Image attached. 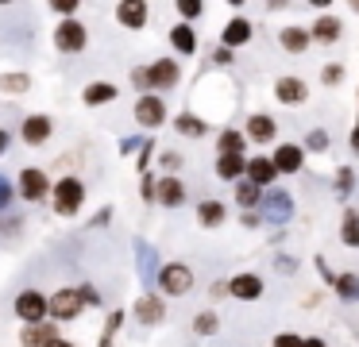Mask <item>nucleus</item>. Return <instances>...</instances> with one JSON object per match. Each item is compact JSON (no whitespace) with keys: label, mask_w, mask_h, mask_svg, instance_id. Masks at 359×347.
<instances>
[{"label":"nucleus","mask_w":359,"mask_h":347,"mask_svg":"<svg viewBox=\"0 0 359 347\" xmlns=\"http://www.w3.org/2000/svg\"><path fill=\"white\" fill-rule=\"evenodd\" d=\"M50 200H55V212L58 216H78L81 205H86V182L74 174H62L50 189Z\"/></svg>","instance_id":"1"},{"label":"nucleus","mask_w":359,"mask_h":347,"mask_svg":"<svg viewBox=\"0 0 359 347\" xmlns=\"http://www.w3.org/2000/svg\"><path fill=\"white\" fill-rule=\"evenodd\" d=\"M194 290V270L186 262H163L158 270V293L163 297H186Z\"/></svg>","instance_id":"2"},{"label":"nucleus","mask_w":359,"mask_h":347,"mask_svg":"<svg viewBox=\"0 0 359 347\" xmlns=\"http://www.w3.org/2000/svg\"><path fill=\"white\" fill-rule=\"evenodd\" d=\"M89 46V31L81 20H62L55 27V50L58 54H81Z\"/></svg>","instance_id":"3"},{"label":"nucleus","mask_w":359,"mask_h":347,"mask_svg":"<svg viewBox=\"0 0 359 347\" xmlns=\"http://www.w3.org/2000/svg\"><path fill=\"white\" fill-rule=\"evenodd\" d=\"M81 308H86V301H81L78 285H66V290H55V293H50V320H58V324L78 320Z\"/></svg>","instance_id":"4"},{"label":"nucleus","mask_w":359,"mask_h":347,"mask_svg":"<svg viewBox=\"0 0 359 347\" xmlns=\"http://www.w3.org/2000/svg\"><path fill=\"white\" fill-rule=\"evenodd\" d=\"M16 316L27 324V328H32V324H43L50 316V297L39 293V290H24L16 297Z\"/></svg>","instance_id":"5"},{"label":"nucleus","mask_w":359,"mask_h":347,"mask_svg":"<svg viewBox=\"0 0 359 347\" xmlns=\"http://www.w3.org/2000/svg\"><path fill=\"white\" fill-rule=\"evenodd\" d=\"M166 100L158 97V93H147V97H140L135 100V108H132V116H135V123L140 128H147V131H155V128H163L166 123Z\"/></svg>","instance_id":"6"},{"label":"nucleus","mask_w":359,"mask_h":347,"mask_svg":"<svg viewBox=\"0 0 359 347\" xmlns=\"http://www.w3.org/2000/svg\"><path fill=\"white\" fill-rule=\"evenodd\" d=\"M135 270H140V278H143V293H151V285H158L163 262H158V251L147 239H135Z\"/></svg>","instance_id":"7"},{"label":"nucleus","mask_w":359,"mask_h":347,"mask_svg":"<svg viewBox=\"0 0 359 347\" xmlns=\"http://www.w3.org/2000/svg\"><path fill=\"white\" fill-rule=\"evenodd\" d=\"M263 224H286L290 216H294V197H290L286 189H271L263 193Z\"/></svg>","instance_id":"8"},{"label":"nucleus","mask_w":359,"mask_h":347,"mask_svg":"<svg viewBox=\"0 0 359 347\" xmlns=\"http://www.w3.org/2000/svg\"><path fill=\"white\" fill-rule=\"evenodd\" d=\"M135 320L143 324V328H158V324L166 320V301H163V293H143V297H135Z\"/></svg>","instance_id":"9"},{"label":"nucleus","mask_w":359,"mask_h":347,"mask_svg":"<svg viewBox=\"0 0 359 347\" xmlns=\"http://www.w3.org/2000/svg\"><path fill=\"white\" fill-rule=\"evenodd\" d=\"M50 135H55V123H50V116H43V112L24 116V123H20V139H24L27 147L50 143Z\"/></svg>","instance_id":"10"},{"label":"nucleus","mask_w":359,"mask_h":347,"mask_svg":"<svg viewBox=\"0 0 359 347\" xmlns=\"http://www.w3.org/2000/svg\"><path fill=\"white\" fill-rule=\"evenodd\" d=\"M50 174H43L39 166H27V170H20V197L24 200H43V197H50Z\"/></svg>","instance_id":"11"},{"label":"nucleus","mask_w":359,"mask_h":347,"mask_svg":"<svg viewBox=\"0 0 359 347\" xmlns=\"http://www.w3.org/2000/svg\"><path fill=\"white\" fill-rule=\"evenodd\" d=\"M112 15H116V23L128 27V31H143L151 23V8L143 4V0H120Z\"/></svg>","instance_id":"12"},{"label":"nucleus","mask_w":359,"mask_h":347,"mask_svg":"<svg viewBox=\"0 0 359 347\" xmlns=\"http://www.w3.org/2000/svg\"><path fill=\"white\" fill-rule=\"evenodd\" d=\"M251 35H255V27H251L248 15H232V20L224 23V31H220V46H224V50H240V46L251 43Z\"/></svg>","instance_id":"13"},{"label":"nucleus","mask_w":359,"mask_h":347,"mask_svg":"<svg viewBox=\"0 0 359 347\" xmlns=\"http://www.w3.org/2000/svg\"><path fill=\"white\" fill-rule=\"evenodd\" d=\"M228 297L232 301H259L263 297V278L243 270V274H232L228 278Z\"/></svg>","instance_id":"14"},{"label":"nucleus","mask_w":359,"mask_h":347,"mask_svg":"<svg viewBox=\"0 0 359 347\" xmlns=\"http://www.w3.org/2000/svg\"><path fill=\"white\" fill-rule=\"evenodd\" d=\"M155 205H163V208H182V205H186V182H182L178 174H163V177H158Z\"/></svg>","instance_id":"15"},{"label":"nucleus","mask_w":359,"mask_h":347,"mask_svg":"<svg viewBox=\"0 0 359 347\" xmlns=\"http://www.w3.org/2000/svg\"><path fill=\"white\" fill-rule=\"evenodd\" d=\"M271 158H274V166H278V174H302V166H305V147H302V143H278Z\"/></svg>","instance_id":"16"},{"label":"nucleus","mask_w":359,"mask_h":347,"mask_svg":"<svg viewBox=\"0 0 359 347\" xmlns=\"http://www.w3.org/2000/svg\"><path fill=\"white\" fill-rule=\"evenodd\" d=\"M147 74H151V89H174V85L182 81V66H178L174 58H158V62H151Z\"/></svg>","instance_id":"17"},{"label":"nucleus","mask_w":359,"mask_h":347,"mask_svg":"<svg viewBox=\"0 0 359 347\" xmlns=\"http://www.w3.org/2000/svg\"><path fill=\"white\" fill-rule=\"evenodd\" d=\"M243 135H248V143H274V135H278V123H274V116H266V112H251Z\"/></svg>","instance_id":"18"},{"label":"nucleus","mask_w":359,"mask_h":347,"mask_svg":"<svg viewBox=\"0 0 359 347\" xmlns=\"http://www.w3.org/2000/svg\"><path fill=\"white\" fill-rule=\"evenodd\" d=\"M274 97H278V104H305L309 100V85L302 81V77H278L274 81Z\"/></svg>","instance_id":"19"},{"label":"nucleus","mask_w":359,"mask_h":347,"mask_svg":"<svg viewBox=\"0 0 359 347\" xmlns=\"http://www.w3.org/2000/svg\"><path fill=\"white\" fill-rule=\"evenodd\" d=\"M278 46L286 54H305L313 46V35H309V27H297V23H286V27L278 31Z\"/></svg>","instance_id":"20"},{"label":"nucleus","mask_w":359,"mask_h":347,"mask_svg":"<svg viewBox=\"0 0 359 347\" xmlns=\"http://www.w3.org/2000/svg\"><path fill=\"white\" fill-rule=\"evenodd\" d=\"M274 177H282L278 166H274V158H266V154H255V158H248V182H251V185H259V189L266 193V185H271Z\"/></svg>","instance_id":"21"},{"label":"nucleus","mask_w":359,"mask_h":347,"mask_svg":"<svg viewBox=\"0 0 359 347\" xmlns=\"http://www.w3.org/2000/svg\"><path fill=\"white\" fill-rule=\"evenodd\" d=\"M217 177L228 185L243 182V177H248V158H243V154H217Z\"/></svg>","instance_id":"22"},{"label":"nucleus","mask_w":359,"mask_h":347,"mask_svg":"<svg viewBox=\"0 0 359 347\" xmlns=\"http://www.w3.org/2000/svg\"><path fill=\"white\" fill-rule=\"evenodd\" d=\"M309 35H313V43H336V39L344 35V20H336L332 12H325V15H317V20H313Z\"/></svg>","instance_id":"23"},{"label":"nucleus","mask_w":359,"mask_h":347,"mask_svg":"<svg viewBox=\"0 0 359 347\" xmlns=\"http://www.w3.org/2000/svg\"><path fill=\"white\" fill-rule=\"evenodd\" d=\"M50 339H58V328H55V324H47V320L20 332V347H47Z\"/></svg>","instance_id":"24"},{"label":"nucleus","mask_w":359,"mask_h":347,"mask_svg":"<svg viewBox=\"0 0 359 347\" xmlns=\"http://www.w3.org/2000/svg\"><path fill=\"white\" fill-rule=\"evenodd\" d=\"M170 46L178 54H197V31H194V23H174L170 27Z\"/></svg>","instance_id":"25"},{"label":"nucleus","mask_w":359,"mask_h":347,"mask_svg":"<svg viewBox=\"0 0 359 347\" xmlns=\"http://www.w3.org/2000/svg\"><path fill=\"white\" fill-rule=\"evenodd\" d=\"M228 220V208H224V200H201V205H197V224H201V228H220V224Z\"/></svg>","instance_id":"26"},{"label":"nucleus","mask_w":359,"mask_h":347,"mask_svg":"<svg viewBox=\"0 0 359 347\" xmlns=\"http://www.w3.org/2000/svg\"><path fill=\"white\" fill-rule=\"evenodd\" d=\"M116 85L112 81H93V85H86V93H81V100H86L89 108H101V104H112L116 100Z\"/></svg>","instance_id":"27"},{"label":"nucleus","mask_w":359,"mask_h":347,"mask_svg":"<svg viewBox=\"0 0 359 347\" xmlns=\"http://www.w3.org/2000/svg\"><path fill=\"white\" fill-rule=\"evenodd\" d=\"M236 205H240L243 212H259V208H263V189H259V185H251L248 177H243V182H236Z\"/></svg>","instance_id":"28"},{"label":"nucleus","mask_w":359,"mask_h":347,"mask_svg":"<svg viewBox=\"0 0 359 347\" xmlns=\"http://www.w3.org/2000/svg\"><path fill=\"white\" fill-rule=\"evenodd\" d=\"M340 243L355 251L359 247V208H344V220H340Z\"/></svg>","instance_id":"29"},{"label":"nucleus","mask_w":359,"mask_h":347,"mask_svg":"<svg viewBox=\"0 0 359 347\" xmlns=\"http://www.w3.org/2000/svg\"><path fill=\"white\" fill-rule=\"evenodd\" d=\"M174 131H178V135H189V139H201L205 131H209V123L194 112H182V116H174Z\"/></svg>","instance_id":"30"},{"label":"nucleus","mask_w":359,"mask_h":347,"mask_svg":"<svg viewBox=\"0 0 359 347\" xmlns=\"http://www.w3.org/2000/svg\"><path fill=\"white\" fill-rule=\"evenodd\" d=\"M332 290H336V297H340L344 305H355V301H359V274H355V270L340 274V278H336Z\"/></svg>","instance_id":"31"},{"label":"nucleus","mask_w":359,"mask_h":347,"mask_svg":"<svg viewBox=\"0 0 359 347\" xmlns=\"http://www.w3.org/2000/svg\"><path fill=\"white\" fill-rule=\"evenodd\" d=\"M243 147H248V135H243V131H236V128H224L217 135V151L220 154H243Z\"/></svg>","instance_id":"32"},{"label":"nucleus","mask_w":359,"mask_h":347,"mask_svg":"<svg viewBox=\"0 0 359 347\" xmlns=\"http://www.w3.org/2000/svg\"><path fill=\"white\" fill-rule=\"evenodd\" d=\"M194 332H197V336H217V332H220V316L212 313V308L197 313V316H194Z\"/></svg>","instance_id":"33"},{"label":"nucleus","mask_w":359,"mask_h":347,"mask_svg":"<svg viewBox=\"0 0 359 347\" xmlns=\"http://www.w3.org/2000/svg\"><path fill=\"white\" fill-rule=\"evenodd\" d=\"M351 189H355V170H351V166H340V170H336V197L348 200Z\"/></svg>","instance_id":"34"},{"label":"nucleus","mask_w":359,"mask_h":347,"mask_svg":"<svg viewBox=\"0 0 359 347\" xmlns=\"http://www.w3.org/2000/svg\"><path fill=\"white\" fill-rule=\"evenodd\" d=\"M328 143H332V135H328L325 128H313L309 135H305V143H302V147H305V151H313V154H325V151H328Z\"/></svg>","instance_id":"35"},{"label":"nucleus","mask_w":359,"mask_h":347,"mask_svg":"<svg viewBox=\"0 0 359 347\" xmlns=\"http://www.w3.org/2000/svg\"><path fill=\"white\" fill-rule=\"evenodd\" d=\"M27 85H32L27 74H4L0 77V93H12V97H16V93H27Z\"/></svg>","instance_id":"36"},{"label":"nucleus","mask_w":359,"mask_h":347,"mask_svg":"<svg viewBox=\"0 0 359 347\" xmlns=\"http://www.w3.org/2000/svg\"><path fill=\"white\" fill-rule=\"evenodd\" d=\"M174 8H178V15H182V23H189V20H197V15H201V12H205V4H201V0H178V4H174Z\"/></svg>","instance_id":"37"},{"label":"nucleus","mask_w":359,"mask_h":347,"mask_svg":"<svg viewBox=\"0 0 359 347\" xmlns=\"http://www.w3.org/2000/svg\"><path fill=\"white\" fill-rule=\"evenodd\" d=\"M155 139H147V143H143V151L135 154V170H140V174H147V166H151V158H155Z\"/></svg>","instance_id":"38"},{"label":"nucleus","mask_w":359,"mask_h":347,"mask_svg":"<svg viewBox=\"0 0 359 347\" xmlns=\"http://www.w3.org/2000/svg\"><path fill=\"white\" fill-rule=\"evenodd\" d=\"M155 193H158V177L151 174V170H147V174H140V197L143 200H155Z\"/></svg>","instance_id":"39"},{"label":"nucleus","mask_w":359,"mask_h":347,"mask_svg":"<svg viewBox=\"0 0 359 347\" xmlns=\"http://www.w3.org/2000/svg\"><path fill=\"white\" fill-rule=\"evenodd\" d=\"M320 81H325V85H340V81H344V66H340V62H325V69H320Z\"/></svg>","instance_id":"40"},{"label":"nucleus","mask_w":359,"mask_h":347,"mask_svg":"<svg viewBox=\"0 0 359 347\" xmlns=\"http://www.w3.org/2000/svg\"><path fill=\"white\" fill-rule=\"evenodd\" d=\"M158 170H163V174L182 170V154H178V151H163V154H158Z\"/></svg>","instance_id":"41"},{"label":"nucleus","mask_w":359,"mask_h":347,"mask_svg":"<svg viewBox=\"0 0 359 347\" xmlns=\"http://www.w3.org/2000/svg\"><path fill=\"white\" fill-rule=\"evenodd\" d=\"M132 85L140 89V97H147V93H151V74H147V66H135V69H132Z\"/></svg>","instance_id":"42"},{"label":"nucleus","mask_w":359,"mask_h":347,"mask_svg":"<svg viewBox=\"0 0 359 347\" xmlns=\"http://www.w3.org/2000/svg\"><path fill=\"white\" fill-rule=\"evenodd\" d=\"M120 324H124V308H112V313L104 316V332H101V336H116Z\"/></svg>","instance_id":"43"},{"label":"nucleus","mask_w":359,"mask_h":347,"mask_svg":"<svg viewBox=\"0 0 359 347\" xmlns=\"http://www.w3.org/2000/svg\"><path fill=\"white\" fill-rule=\"evenodd\" d=\"M271 347H305V336H297V332H278Z\"/></svg>","instance_id":"44"},{"label":"nucleus","mask_w":359,"mask_h":347,"mask_svg":"<svg viewBox=\"0 0 359 347\" xmlns=\"http://www.w3.org/2000/svg\"><path fill=\"white\" fill-rule=\"evenodd\" d=\"M78 293H81V301H86V308H97V305H101V293H97V285L81 282V285H78Z\"/></svg>","instance_id":"45"},{"label":"nucleus","mask_w":359,"mask_h":347,"mask_svg":"<svg viewBox=\"0 0 359 347\" xmlns=\"http://www.w3.org/2000/svg\"><path fill=\"white\" fill-rule=\"evenodd\" d=\"M50 8H55L58 15H66V20H74V15H78V0H50Z\"/></svg>","instance_id":"46"},{"label":"nucleus","mask_w":359,"mask_h":347,"mask_svg":"<svg viewBox=\"0 0 359 347\" xmlns=\"http://www.w3.org/2000/svg\"><path fill=\"white\" fill-rule=\"evenodd\" d=\"M143 143H147V139H140V135L120 139V154H140V151H143Z\"/></svg>","instance_id":"47"},{"label":"nucleus","mask_w":359,"mask_h":347,"mask_svg":"<svg viewBox=\"0 0 359 347\" xmlns=\"http://www.w3.org/2000/svg\"><path fill=\"white\" fill-rule=\"evenodd\" d=\"M313 266H317V274H320V282H328V285H336V278H340V274H332V270H328V262H325V254H317V259H313Z\"/></svg>","instance_id":"48"},{"label":"nucleus","mask_w":359,"mask_h":347,"mask_svg":"<svg viewBox=\"0 0 359 347\" xmlns=\"http://www.w3.org/2000/svg\"><path fill=\"white\" fill-rule=\"evenodd\" d=\"M274 266H278V274H297V259H290V254H278Z\"/></svg>","instance_id":"49"},{"label":"nucleus","mask_w":359,"mask_h":347,"mask_svg":"<svg viewBox=\"0 0 359 347\" xmlns=\"http://www.w3.org/2000/svg\"><path fill=\"white\" fill-rule=\"evenodd\" d=\"M8 205H12V185H8V177L0 174V212H4Z\"/></svg>","instance_id":"50"},{"label":"nucleus","mask_w":359,"mask_h":347,"mask_svg":"<svg viewBox=\"0 0 359 347\" xmlns=\"http://www.w3.org/2000/svg\"><path fill=\"white\" fill-rule=\"evenodd\" d=\"M232 58H236V50H224V46L212 50V62H217V66H232Z\"/></svg>","instance_id":"51"},{"label":"nucleus","mask_w":359,"mask_h":347,"mask_svg":"<svg viewBox=\"0 0 359 347\" xmlns=\"http://www.w3.org/2000/svg\"><path fill=\"white\" fill-rule=\"evenodd\" d=\"M240 220H243V228H259V224H263V212H243Z\"/></svg>","instance_id":"52"},{"label":"nucleus","mask_w":359,"mask_h":347,"mask_svg":"<svg viewBox=\"0 0 359 347\" xmlns=\"http://www.w3.org/2000/svg\"><path fill=\"white\" fill-rule=\"evenodd\" d=\"M212 297H228V282H212Z\"/></svg>","instance_id":"53"},{"label":"nucleus","mask_w":359,"mask_h":347,"mask_svg":"<svg viewBox=\"0 0 359 347\" xmlns=\"http://www.w3.org/2000/svg\"><path fill=\"white\" fill-rule=\"evenodd\" d=\"M348 143H351V151H355V154H359V123H355V128H351V135H348Z\"/></svg>","instance_id":"54"},{"label":"nucleus","mask_w":359,"mask_h":347,"mask_svg":"<svg viewBox=\"0 0 359 347\" xmlns=\"http://www.w3.org/2000/svg\"><path fill=\"white\" fill-rule=\"evenodd\" d=\"M8 143H12V135H8V131H4V128H0V154L8 151Z\"/></svg>","instance_id":"55"},{"label":"nucleus","mask_w":359,"mask_h":347,"mask_svg":"<svg viewBox=\"0 0 359 347\" xmlns=\"http://www.w3.org/2000/svg\"><path fill=\"white\" fill-rule=\"evenodd\" d=\"M305 347H328V343L320 336H305Z\"/></svg>","instance_id":"56"},{"label":"nucleus","mask_w":359,"mask_h":347,"mask_svg":"<svg viewBox=\"0 0 359 347\" xmlns=\"http://www.w3.org/2000/svg\"><path fill=\"white\" fill-rule=\"evenodd\" d=\"M47 347H74V343H70V339H62V336H58V339H50Z\"/></svg>","instance_id":"57"},{"label":"nucleus","mask_w":359,"mask_h":347,"mask_svg":"<svg viewBox=\"0 0 359 347\" xmlns=\"http://www.w3.org/2000/svg\"><path fill=\"white\" fill-rule=\"evenodd\" d=\"M97 347H112V336H101V343H97Z\"/></svg>","instance_id":"58"},{"label":"nucleus","mask_w":359,"mask_h":347,"mask_svg":"<svg viewBox=\"0 0 359 347\" xmlns=\"http://www.w3.org/2000/svg\"><path fill=\"white\" fill-rule=\"evenodd\" d=\"M351 8H355V12H359V0H355V4H351Z\"/></svg>","instance_id":"59"},{"label":"nucleus","mask_w":359,"mask_h":347,"mask_svg":"<svg viewBox=\"0 0 359 347\" xmlns=\"http://www.w3.org/2000/svg\"><path fill=\"white\" fill-rule=\"evenodd\" d=\"M355 123H359V120H355Z\"/></svg>","instance_id":"60"}]
</instances>
